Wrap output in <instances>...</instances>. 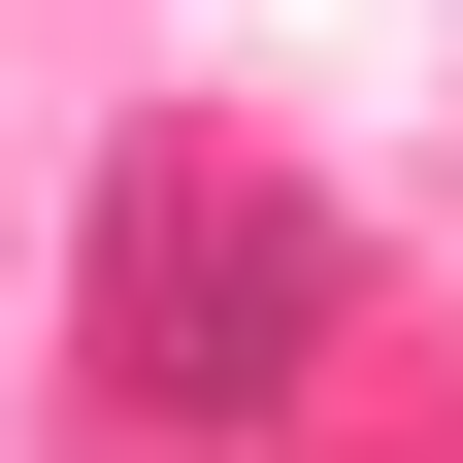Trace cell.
<instances>
[{"label": "cell", "mask_w": 463, "mask_h": 463, "mask_svg": "<svg viewBox=\"0 0 463 463\" xmlns=\"http://www.w3.org/2000/svg\"><path fill=\"white\" fill-rule=\"evenodd\" d=\"M331 364V232L265 165H99V397L133 430H265Z\"/></svg>", "instance_id": "6da1fadb"}]
</instances>
